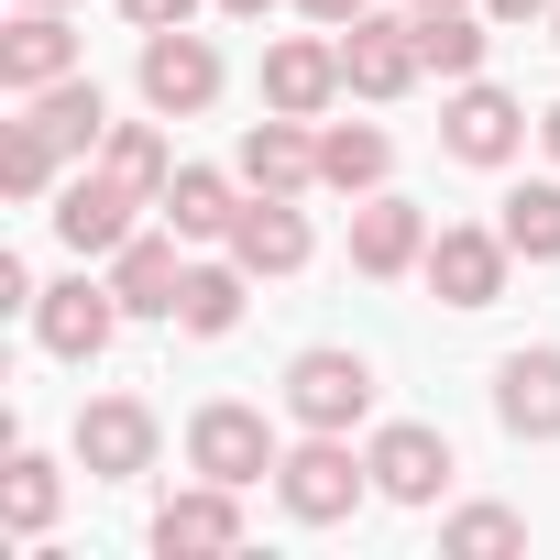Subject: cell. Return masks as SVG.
<instances>
[{
  "label": "cell",
  "instance_id": "cell-1",
  "mask_svg": "<svg viewBox=\"0 0 560 560\" xmlns=\"http://www.w3.org/2000/svg\"><path fill=\"white\" fill-rule=\"evenodd\" d=\"M363 483H374V462H352L341 429H308V451L275 462V505H287L298 527H341V516L363 505Z\"/></svg>",
  "mask_w": 560,
  "mask_h": 560
},
{
  "label": "cell",
  "instance_id": "cell-2",
  "mask_svg": "<svg viewBox=\"0 0 560 560\" xmlns=\"http://www.w3.org/2000/svg\"><path fill=\"white\" fill-rule=\"evenodd\" d=\"M187 462L209 472V483H264L275 462H287V451H275V429H264V407H242V396H220V407H198L187 418Z\"/></svg>",
  "mask_w": 560,
  "mask_h": 560
},
{
  "label": "cell",
  "instance_id": "cell-3",
  "mask_svg": "<svg viewBox=\"0 0 560 560\" xmlns=\"http://www.w3.org/2000/svg\"><path fill=\"white\" fill-rule=\"evenodd\" d=\"M418 78H429V56H418V23H385V12L341 23V89H363V100H407Z\"/></svg>",
  "mask_w": 560,
  "mask_h": 560
},
{
  "label": "cell",
  "instance_id": "cell-4",
  "mask_svg": "<svg viewBox=\"0 0 560 560\" xmlns=\"http://www.w3.org/2000/svg\"><path fill=\"white\" fill-rule=\"evenodd\" d=\"M374 407V363L363 352H298L287 363V418L298 429H352Z\"/></svg>",
  "mask_w": 560,
  "mask_h": 560
},
{
  "label": "cell",
  "instance_id": "cell-5",
  "mask_svg": "<svg viewBox=\"0 0 560 560\" xmlns=\"http://www.w3.org/2000/svg\"><path fill=\"white\" fill-rule=\"evenodd\" d=\"M505 231H472V220H451V231H429V287H440V308H494L505 298Z\"/></svg>",
  "mask_w": 560,
  "mask_h": 560
},
{
  "label": "cell",
  "instance_id": "cell-6",
  "mask_svg": "<svg viewBox=\"0 0 560 560\" xmlns=\"http://www.w3.org/2000/svg\"><path fill=\"white\" fill-rule=\"evenodd\" d=\"M121 319H132V308H121L110 287H89V275H67V287H45V298H34V330H45V352H56V363H100Z\"/></svg>",
  "mask_w": 560,
  "mask_h": 560
},
{
  "label": "cell",
  "instance_id": "cell-7",
  "mask_svg": "<svg viewBox=\"0 0 560 560\" xmlns=\"http://www.w3.org/2000/svg\"><path fill=\"white\" fill-rule=\"evenodd\" d=\"M143 100L165 110V121H187V110H209L220 100V56L187 34V23H165V34H143Z\"/></svg>",
  "mask_w": 560,
  "mask_h": 560
},
{
  "label": "cell",
  "instance_id": "cell-8",
  "mask_svg": "<svg viewBox=\"0 0 560 560\" xmlns=\"http://www.w3.org/2000/svg\"><path fill=\"white\" fill-rule=\"evenodd\" d=\"M78 462H89L100 483H132V472L154 462V407H143V396H100V407H78Z\"/></svg>",
  "mask_w": 560,
  "mask_h": 560
},
{
  "label": "cell",
  "instance_id": "cell-9",
  "mask_svg": "<svg viewBox=\"0 0 560 560\" xmlns=\"http://www.w3.org/2000/svg\"><path fill=\"white\" fill-rule=\"evenodd\" d=\"M330 100H341V45H308V34L264 45V110H287V121H319Z\"/></svg>",
  "mask_w": 560,
  "mask_h": 560
},
{
  "label": "cell",
  "instance_id": "cell-10",
  "mask_svg": "<svg viewBox=\"0 0 560 560\" xmlns=\"http://www.w3.org/2000/svg\"><path fill=\"white\" fill-rule=\"evenodd\" d=\"M440 132H451V154H462V165H505V154L527 143V110H516L505 89L462 78V89H451V110H440Z\"/></svg>",
  "mask_w": 560,
  "mask_h": 560
},
{
  "label": "cell",
  "instance_id": "cell-11",
  "mask_svg": "<svg viewBox=\"0 0 560 560\" xmlns=\"http://www.w3.org/2000/svg\"><path fill=\"white\" fill-rule=\"evenodd\" d=\"M132 209H154V198H132V187L100 165V176H78V187L56 198V231H67V253L89 264V253H121V242H132Z\"/></svg>",
  "mask_w": 560,
  "mask_h": 560
},
{
  "label": "cell",
  "instance_id": "cell-12",
  "mask_svg": "<svg viewBox=\"0 0 560 560\" xmlns=\"http://www.w3.org/2000/svg\"><path fill=\"white\" fill-rule=\"evenodd\" d=\"M110 298H121L132 319H176V298H187V264H176V242H165V231H132V242L110 253Z\"/></svg>",
  "mask_w": 560,
  "mask_h": 560
},
{
  "label": "cell",
  "instance_id": "cell-13",
  "mask_svg": "<svg viewBox=\"0 0 560 560\" xmlns=\"http://www.w3.org/2000/svg\"><path fill=\"white\" fill-rule=\"evenodd\" d=\"M407 264H429V220L374 187V198L352 209V275H407Z\"/></svg>",
  "mask_w": 560,
  "mask_h": 560
},
{
  "label": "cell",
  "instance_id": "cell-14",
  "mask_svg": "<svg viewBox=\"0 0 560 560\" xmlns=\"http://www.w3.org/2000/svg\"><path fill=\"white\" fill-rule=\"evenodd\" d=\"M363 462H374V494H396V505H429V494L451 483V440H440V429H418V418H407V429H385Z\"/></svg>",
  "mask_w": 560,
  "mask_h": 560
},
{
  "label": "cell",
  "instance_id": "cell-15",
  "mask_svg": "<svg viewBox=\"0 0 560 560\" xmlns=\"http://www.w3.org/2000/svg\"><path fill=\"white\" fill-rule=\"evenodd\" d=\"M154 549H165V560H209V549H242V505H231V483L165 494V516H154Z\"/></svg>",
  "mask_w": 560,
  "mask_h": 560
},
{
  "label": "cell",
  "instance_id": "cell-16",
  "mask_svg": "<svg viewBox=\"0 0 560 560\" xmlns=\"http://www.w3.org/2000/svg\"><path fill=\"white\" fill-rule=\"evenodd\" d=\"M231 264H242V275H298V264H308V220H298L287 198L253 187L242 220H231Z\"/></svg>",
  "mask_w": 560,
  "mask_h": 560
},
{
  "label": "cell",
  "instance_id": "cell-17",
  "mask_svg": "<svg viewBox=\"0 0 560 560\" xmlns=\"http://www.w3.org/2000/svg\"><path fill=\"white\" fill-rule=\"evenodd\" d=\"M56 78H78V34H67V12H23L12 34H0V89H56Z\"/></svg>",
  "mask_w": 560,
  "mask_h": 560
},
{
  "label": "cell",
  "instance_id": "cell-18",
  "mask_svg": "<svg viewBox=\"0 0 560 560\" xmlns=\"http://www.w3.org/2000/svg\"><path fill=\"white\" fill-rule=\"evenodd\" d=\"M494 418H505L516 440H560V352H505Z\"/></svg>",
  "mask_w": 560,
  "mask_h": 560
},
{
  "label": "cell",
  "instance_id": "cell-19",
  "mask_svg": "<svg viewBox=\"0 0 560 560\" xmlns=\"http://www.w3.org/2000/svg\"><path fill=\"white\" fill-rule=\"evenodd\" d=\"M56 154H100L110 143V100H100V78H56V89H34V110H23Z\"/></svg>",
  "mask_w": 560,
  "mask_h": 560
},
{
  "label": "cell",
  "instance_id": "cell-20",
  "mask_svg": "<svg viewBox=\"0 0 560 560\" xmlns=\"http://www.w3.org/2000/svg\"><path fill=\"white\" fill-rule=\"evenodd\" d=\"M154 209H165V231H176V242H231V220H242V198H231V176H220V165H176Z\"/></svg>",
  "mask_w": 560,
  "mask_h": 560
},
{
  "label": "cell",
  "instance_id": "cell-21",
  "mask_svg": "<svg viewBox=\"0 0 560 560\" xmlns=\"http://www.w3.org/2000/svg\"><path fill=\"white\" fill-rule=\"evenodd\" d=\"M242 176H253L264 198H298V187H319V143H308L287 110H275V121L242 132Z\"/></svg>",
  "mask_w": 560,
  "mask_h": 560
},
{
  "label": "cell",
  "instance_id": "cell-22",
  "mask_svg": "<svg viewBox=\"0 0 560 560\" xmlns=\"http://www.w3.org/2000/svg\"><path fill=\"white\" fill-rule=\"evenodd\" d=\"M385 165H396V143H385L374 121H341V132H319V187H341V198H374V187H385Z\"/></svg>",
  "mask_w": 560,
  "mask_h": 560
},
{
  "label": "cell",
  "instance_id": "cell-23",
  "mask_svg": "<svg viewBox=\"0 0 560 560\" xmlns=\"http://www.w3.org/2000/svg\"><path fill=\"white\" fill-rule=\"evenodd\" d=\"M494 231H505V253H527V264H560V176H538V187H516Z\"/></svg>",
  "mask_w": 560,
  "mask_h": 560
},
{
  "label": "cell",
  "instance_id": "cell-24",
  "mask_svg": "<svg viewBox=\"0 0 560 560\" xmlns=\"http://www.w3.org/2000/svg\"><path fill=\"white\" fill-rule=\"evenodd\" d=\"M231 319H242V264H187V298H176V330L220 341Z\"/></svg>",
  "mask_w": 560,
  "mask_h": 560
},
{
  "label": "cell",
  "instance_id": "cell-25",
  "mask_svg": "<svg viewBox=\"0 0 560 560\" xmlns=\"http://www.w3.org/2000/svg\"><path fill=\"white\" fill-rule=\"evenodd\" d=\"M100 165H110V176H121L132 198H165V176H176V165H165V132H154V121H110Z\"/></svg>",
  "mask_w": 560,
  "mask_h": 560
},
{
  "label": "cell",
  "instance_id": "cell-26",
  "mask_svg": "<svg viewBox=\"0 0 560 560\" xmlns=\"http://www.w3.org/2000/svg\"><path fill=\"white\" fill-rule=\"evenodd\" d=\"M440 549H451V560H516V549H527V516H516V505H462V516L440 527Z\"/></svg>",
  "mask_w": 560,
  "mask_h": 560
},
{
  "label": "cell",
  "instance_id": "cell-27",
  "mask_svg": "<svg viewBox=\"0 0 560 560\" xmlns=\"http://www.w3.org/2000/svg\"><path fill=\"white\" fill-rule=\"evenodd\" d=\"M418 56L462 89V78H483V23L472 12H418Z\"/></svg>",
  "mask_w": 560,
  "mask_h": 560
},
{
  "label": "cell",
  "instance_id": "cell-28",
  "mask_svg": "<svg viewBox=\"0 0 560 560\" xmlns=\"http://www.w3.org/2000/svg\"><path fill=\"white\" fill-rule=\"evenodd\" d=\"M0 516H12V538H45V516H56V462L12 451V472H0Z\"/></svg>",
  "mask_w": 560,
  "mask_h": 560
},
{
  "label": "cell",
  "instance_id": "cell-29",
  "mask_svg": "<svg viewBox=\"0 0 560 560\" xmlns=\"http://www.w3.org/2000/svg\"><path fill=\"white\" fill-rule=\"evenodd\" d=\"M0 187H12V198H45V187H56V143H45L34 121L0 132Z\"/></svg>",
  "mask_w": 560,
  "mask_h": 560
},
{
  "label": "cell",
  "instance_id": "cell-30",
  "mask_svg": "<svg viewBox=\"0 0 560 560\" xmlns=\"http://www.w3.org/2000/svg\"><path fill=\"white\" fill-rule=\"evenodd\" d=\"M198 0H121V23H143V34H165V23H187Z\"/></svg>",
  "mask_w": 560,
  "mask_h": 560
},
{
  "label": "cell",
  "instance_id": "cell-31",
  "mask_svg": "<svg viewBox=\"0 0 560 560\" xmlns=\"http://www.w3.org/2000/svg\"><path fill=\"white\" fill-rule=\"evenodd\" d=\"M483 12H494V23H549L560 0H483Z\"/></svg>",
  "mask_w": 560,
  "mask_h": 560
},
{
  "label": "cell",
  "instance_id": "cell-32",
  "mask_svg": "<svg viewBox=\"0 0 560 560\" xmlns=\"http://www.w3.org/2000/svg\"><path fill=\"white\" fill-rule=\"evenodd\" d=\"M363 12H374V0H308V23H330V34H341V23H363Z\"/></svg>",
  "mask_w": 560,
  "mask_h": 560
},
{
  "label": "cell",
  "instance_id": "cell-33",
  "mask_svg": "<svg viewBox=\"0 0 560 560\" xmlns=\"http://www.w3.org/2000/svg\"><path fill=\"white\" fill-rule=\"evenodd\" d=\"M220 12H231V23H264V12H275V0H220Z\"/></svg>",
  "mask_w": 560,
  "mask_h": 560
},
{
  "label": "cell",
  "instance_id": "cell-34",
  "mask_svg": "<svg viewBox=\"0 0 560 560\" xmlns=\"http://www.w3.org/2000/svg\"><path fill=\"white\" fill-rule=\"evenodd\" d=\"M538 143H549V154H560V100H549V121H538Z\"/></svg>",
  "mask_w": 560,
  "mask_h": 560
},
{
  "label": "cell",
  "instance_id": "cell-35",
  "mask_svg": "<svg viewBox=\"0 0 560 560\" xmlns=\"http://www.w3.org/2000/svg\"><path fill=\"white\" fill-rule=\"evenodd\" d=\"M418 12H462V0H418Z\"/></svg>",
  "mask_w": 560,
  "mask_h": 560
},
{
  "label": "cell",
  "instance_id": "cell-36",
  "mask_svg": "<svg viewBox=\"0 0 560 560\" xmlns=\"http://www.w3.org/2000/svg\"><path fill=\"white\" fill-rule=\"evenodd\" d=\"M23 12H67V0H23Z\"/></svg>",
  "mask_w": 560,
  "mask_h": 560
},
{
  "label": "cell",
  "instance_id": "cell-37",
  "mask_svg": "<svg viewBox=\"0 0 560 560\" xmlns=\"http://www.w3.org/2000/svg\"><path fill=\"white\" fill-rule=\"evenodd\" d=\"M549 45H560V12H549Z\"/></svg>",
  "mask_w": 560,
  "mask_h": 560
}]
</instances>
